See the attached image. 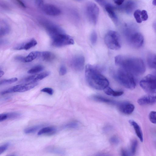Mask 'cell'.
<instances>
[{
  "mask_svg": "<svg viewBox=\"0 0 156 156\" xmlns=\"http://www.w3.org/2000/svg\"><path fill=\"white\" fill-rule=\"evenodd\" d=\"M115 64L130 72L135 76L143 75L146 70L143 60L140 58L119 55L115 58Z\"/></svg>",
  "mask_w": 156,
  "mask_h": 156,
  "instance_id": "6da1fadb",
  "label": "cell"
},
{
  "mask_svg": "<svg viewBox=\"0 0 156 156\" xmlns=\"http://www.w3.org/2000/svg\"><path fill=\"white\" fill-rule=\"evenodd\" d=\"M85 77L89 85L96 90H104L109 86L108 80L98 68L93 65L87 64L86 66Z\"/></svg>",
  "mask_w": 156,
  "mask_h": 156,
  "instance_id": "7a4b0ae2",
  "label": "cell"
},
{
  "mask_svg": "<svg viewBox=\"0 0 156 156\" xmlns=\"http://www.w3.org/2000/svg\"><path fill=\"white\" fill-rule=\"evenodd\" d=\"M135 76L133 74L120 67L114 74L115 79L120 84L125 88L130 89H134L136 85Z\"/></svg>",
  "mask_w": 156,
  "mask_h": 156,
  "instance_id": "3957f363",
  "label": "cell"
},
{
  "mask_svg": "<svg viewBox=\"0 0 156 156\" xmlns=\"http://www.w3.org/2000/svg\"><path fill=\"white\" fill-rule=\"evenodd\" d=\"M126 40L130 45L135 48H139L143 45L144 37L139 32L127 29L125 31Z\"/></svg>",
  "mask_w": 156,
  "mask_h": 156,
  "instance_id": "277c9868",
  "label": "cell"
},
{
  "mask_svg": "<svg viewBox=\"0 0 156 156\" xmlns=\"http://www.w3.org/2000/svg\"><path fill=\"white\" fill-rule=\"evenodd\" d=\"M104 41L107 47L113 50H118L121 47L119 35L116 31L110 30L105 34Z\"/></svg>",
  "mask_w": 156,
  "mask_h": 156,
  "instance_id": "5b68a950",
  "label": "cell"
},
{
  "mask_svg": "<svg viewBox=\"0 0 156 156\" xmlns=\"http://www.w3.org/2000/svg\"><path fill=\"white\" fill-rule=\"evenodd\" d=\"M140 85L147 93L156 91V71L144 76L140 81Z\"/></svg>",
  "mask_w": 156,
  "mask_h": 156,
  "instance_id": "8992f818",
  "label": "cell"
},
{
  "mask_svg": "<svg viewBox=\"0 0 156 156\" xmlns=\"http://www.w3.org/2000/svg\"><path fill=\"white\" fill-rule=\"evenodd\" d=\"M51 39L52 45L56 47L73 44L74 43L73 38L65 32L58 34Z\"/></svg>",
  "mask_w": 156,
  "mask_h": 156,
  "instance_id": "52a82bcc",
  "label": "cell"
},
{
  "mask_svg": "<svg viewBox=\"0 0 156 156\" xmlns=\"http://www.w3.org/2000/svg\"><path fill=\"white\" fill-rule=\"evenodd\" d=\"M85 12L89 21L93 24L98 21L99 10L98 6L94 3L89 2L85 7Z\"/></svg>",
  "mask_w": 156,
  "mask_h": 156,
  "instance_id": "ba28073f",
  "label": "cell"
},
{
  "mask_svg": "<svg viewBox=\"0 0 156 156\" xmlns=\"http://www.w3.org/2000/svg\"><path fill=\"white\" fill-rule=\"evenodd\" d=\"M38 84V83L37 82H30L16 85L2 91L1 94L4 95L12 93L26 91L34 88Z\"/></svg>",
  "mask_w": 156,
  "mask_h": 156,
  "instance_id": "9c48e42d",
  "label": "cell"
},
{
  "mask_svg": "<svg viewBox=\"0 0 156 156\" xmlns=\"http://www.w3.org/2000/svg\"><path fill=\"white\" fill-rule=\"evenodd\" d=\"M43 25L51 38L59 34L65 32L60 27L52 23L45 22L43 23Z\"/></svg>",
  "mask_w": 156,
  "mask_h": 156,
  "instance_id": "30bf717a",
  "label": "cell"
},
{
  "mask_svg": "<svg viewBox=\"0 0 156 156\" xmlns=\"http://www.w3.org/2000/svg\"><path fill=\"white\" fill-rule=\"evenodd\" d=\"M137 103L141 106L153 105L156 103V91L148 93L139 98Z\"/></svg>",
  "mask_w": 156,
  "mask_h": 156,
  "instance_id": "8fae6325",
  "label": "cell"
},
{
  "mask_svg": "<svg viewBox=\"0 0 156 156\" xmlns=\"http://www.w3.org/2000/svg\"><path fill=\"white\" fill-rule=\"evenodd\" d=\"M85 64V58L82 55H77L73 57L71 62V65L74 70L80 71L83 69Z\"/></svg>",
  "mask_w": 156,
  "mask_h": 156,
  "instance_id": "7c38bea8",
  "label": "cell"
},
{
  "mask_svg": "<svg viewBox=\"0 0 156 156\" xmlns=\"http://www.w3.org/2000/svg\"><path fill=\"white\" fill-rule=\"evenodd\" d=\"M116 105L120 112L126 115L131 114L135 109L134 105L128 101L117 102Z\"/></svg>",
  "mask_w": 156,
  "mask_h": 156,
  "instance_id": "4fadbf2b",
  "label": "cell"
},
{
  "mask_svg": "<svg viewBox=\"0 0 156 156\" xmlns=\"http://www.w3.org/2000/svg\"><path fill=\"white\" fill-rule=\"evenodd\" d=\"M41 9L46 14L51 16H58L61 13L59 8L51 4H44Z\"/></svg>",
  "mask_w": 156,
  "mask_h": 156,
  "instance_id": "5bb4252c",
  "label": "cell"
},
{
  "mask_svg": "<svg viewBox=\"0 0 156 156\" xmlns=\"http://www.w3.org/2000/svg\"><path fill=\"white\" fill-rule=\"evenodd\" d=\"M135 4L131 0H127L123 5L118 7L119 9L124 11L127 14H130L133 11L135 7Z\"/></svg>",
  "mask_w": 156,
  "mask_h": 156,
  "instance_id": "9a60e30c",
  "label": "cell"
},
{
  "mask_svg": "<svg viewBox=\"0 0 156 156\" xmlns=\"http://www.w3.org/2000/svg\"><path fill=\"white\" fill-rule=\"evenodd\" d=\"M105 8L109 17L115 24H117L118 18L114 11V7L111 5L108 4L105 5Z\"/></svg>",
  "mask_w": 156,
  "mask_h": 156,
  "instance_id": "2e32d148",
  "label": "cell"
},
{
  "mask_svg": "<svg viewBox=\"0 0 156 156\" xmlns=\"http://www.w3.org/2000/svg\"><path fill=\"white\" fill-rule=\"evenodd\" d=\"M129 122L133 126L137 136L139 139L140 141L143 142V133L140 126L135 121L133 120H129Z\"/></svg>",
  "mask_w": 156,
  "mask_h": 156,
  "instance_id": "e0dca14e",
  "label": "cell"
},
{
  "mask_svg": "<svg viewBox=\"0 0 156 156\" xmlns=\"http://www.w3.org/2000/svg\"><path fill=\"white\" fill-rule=\"evenodd\" d=\"M147 61L150 68L156 70V54L149 53L147 56Z\"/></svg>",
  "mask_w": 156,
  "mask_h": 156,
  "instance_id": "ac0fdd59",
  "label": "cell"
},
{
  "mask_svg": "<svg viewBox=\"0 0 156 156\" xmlns=\"http://www.w3.org/2000/svg\"><path fill=\"white\" fill-rule=\"evenodd\" d=\"M55 57L53 53L49 51L40 52L38 58L43 61L49 62L54 60Z\"/></svg>",
  "mask_w": 156,
  "mask_h": 156,
  "instance_id": "d6986e66",
  "label": "cell"
},
{
  "mask_svg": "<svg viewBox=\"0 0 156 156\" xmlns=\"http://www.w3.org/2000/svg\"><path fill=\"white\" fill-rule=\"evenodd\" d=\"M56 131V128L52 126L46 127L40 129L37 133L38 135H51L55 134Z\"/></svg>",
  "mask_w": 156,
  "mask_h": 156,
  "instance_id": "ffe728a7",
  "label": "cell"
},
{
  "mask_svg": "<svg viewBox=\"0 0 156 156\" xmlns=\"http://www.w3.org/2000/svg\"><path fill=\"white\" fill-rule=\"evenodd\" d=\"M91 98L93 100L96 101L106 103L111 105H116L117 103V102L115 101L108 99L98 95H94Z\"/></svg>",
  "mask_w": 156,
  "mask_h": 156,
  "instance_id": "44dd1931",
  "label": "cell"
},
{
  "mask_svg": "<svg viewBox=\"0 0 156 156\" xmlns=\"http://www.w3.org/2000/svg\"><path fill=\"white\" fill-rule=\"evenodd\" d=\"M10 31L9 25L5 22H2L1 24L0 35L3 36L9 34Z\"/></svg>",
  "mask_w": 156,
  "mask_h": 156,
  "instance_id": "7402d4cb",
  "label": "cell"
},
{
  "mask_svg": "<svg viewBox=\"0 0 156 156\" xmlns=\"http://www.w3.org/2000/svg\"><path fill=\"white\" fill-rule=\"evenodd\" d=\"M104 90L106 94L114 97L120 96L123 94V91H115L109 86L105 89Z\"/></svg>",
  "mask_w": 156,
  "mask_h": 156,
  "instance_id": "603a6c76",
  "label": "cell"
},
{
  "mask_svg": "<svg viewBox=\"0 0 156 156\" xmlns=\"http://www.w3.org/2000/svg\"><path fill=\"white\" fill-rule=\"evenodd\" d=\"M23 50H28L35 46L37 44L36 40L34 38H32L29 41L22 43Z\"/></svg>",
  "mask_w": 156,
  "mask_h": 156,
  "instance_id": "cb8c5ba5",
  "label": "cell"
},
{
  "mask_svg": "<svg viewBox=\"0 0 156 156\" xmlns=\"http://www.w3.org/2000/svg\"><path fill=\"white\" fill-rule=\"evenodd\" d=\"M40 52L38 51H34L31 52L28 55L25 57V62H29L34 60L38 58Z\"/></svg>",
  "mask_w": 156,
  "mask_h": 156,
  "instance_id": "d4e9b609",
  "label": "cell"
},
{
  "mask_svg": "<svg viewBox=\"0 0 156 156\" xmlns=\"http://www.w3.org/2000/svg\"><path fill=\"white\" fill-rule=\"evenodd\" d=\"M42 127L41 125H36L25 129L24 132L26 134H30L37 131Z\"/></svg>",
  "mask_w": 156,
  "mask_h": 156,
  "instance_id": "484cf974",
  "label": "cell"
},
{
  "mask_svg": "<svg viewBox=\"0 0 156 156\" xmlns=\"http://www.w3.org/2000/svg\"><path fill=\"white\" fill-rule=\"evenodd\" d=\"M44 67L41 65L36 66L30 69L27 72L28 73L33 74L38 73L43 70Z\"/></svg>",
  "mask_w": 156,
  "mask_h": 156,
  "instance_id": "4316f807",
  "label": "cell"
},
{
  "mask_svg": "<svg viewBox=\"0 0 156 156\" xmlns=\"http://www.w3.org/2000/svg\"><path fill=\"white\" fill-rule=\"evenodd\" d=\"M50 73L49 72H44L38 74H36L34 80V82H37L45 78L49 75Z\"/></svg>",
  "mask_w": 156,
  "mask_h": 156,
  "instance_id": "83f0119b",
  "label": "cell"
},
{
  "mask_svg": "<svg viewBox=\"0 0 156 156\" xmlns=\"http://www.w3.org/2000/svg\"><path fill=\"white\" fill-rule=\"evenodd\" d=\"M46 151L51 153L56 154H63L64 153V151L62 149L58 148L55 147H48L46 149Z\"/></svg>",
  "mask_w": 156,
  "mask_h": 156,
  "instance_id": "f1b7e54d",
  "label": "cell"
},
{
  "mask_svg": "<svg viewBox=\"0 0 156 156\" xmlns=\"http://www.w3.org/2000/svg\"><path fill=\"white\" fill-rule=\"evenodd\" d=\"M138 145V142L136 139H133L131 142L130 147V153L134 155L136 152Z\"/></svg>",
  "mask_w": 156,
  "mask_h": 156,
  "instance_id": "f546056e",
  "label": "cell"
},
{
  "mask_svg": "<svg viewBox=\"0 0 156 156\" xmlns=\"http://www.w3.org/2000/svg\"><path fill=\"white\" fill-rule=\"evenodd\" d=\"M17 80L18 78L16 77H13L9 79L2 80L0 81V85H1L11 84L15 82Z\"/></svg>",
  "mask_w": 156,
  "mask_h": 156,
  "instance_id": "4dcf8cb0",
  "label": "cell"
},
{
  "mask_svg": "<svg viewBox=\"0 0 156 156\" xmlns=\"http://www.w3.org/2000/svg\"><path fill=\"white\" fill-rule=\"evenodd\" d=\"M79 126V123L76 121H73L69 122L64 126V127L67 129H75Z\"/></svg>",
  "mask_w": 156,
  "mask_h": 156,
  "instance_id": "1f68e13d",
  "label": "cell"
},
{
  "mask_svg": "<svg viewBox=\"0 0 156 156\" xmlns=\"http://www.w3.org/2000/svg\"><path fill=\"white\" fill-rule=\"evenodd\" d=\"M133 15L137 23H140L142 22V20L141 18V11L140 10H136L134 12Z\"/></svg>",
  "mask_w": 156,
  "mask_h": 156,
  "instance_id": "d6a6232c",
  "label": "cell"
},
{
  "mask_svg": "<svg viewBox=\"0 0 156 156\" xmlns=\"http://www.w3.org/2000/svg\"><path fill=\"white\" fill-rule=\"evenodd\" d=\"M7 119H13L17 118L21 116V114L18 112H12L6 113Z\"/></svg>",
  "mask_w": 156,
  "mask_h": 156,
  "instance_id": "836d02e7",
  "label": "cell"
},
{
  "mask_svg": "<svg viewBox=\"0 0 156 156\" xmlns=\"http://www.w3.org/2000/svg\"><path fill=\"white\" fill-rule=\"evenodd\" d=\"M149 119L151 122L156 124V111H151L149 115Z\"/></svg>",
  "mask_w": 156,
  "mask_h": 156,
  "instance_id": "e575fe53",
  "label": "cell"
},
{
  "mask_svg": "<svg viewBox=\"0 0 156 156\" xmlns=\"http://www.w3.org/2000/svg\"><path fill=\"white\" fill-rule=\"evenodd\" d=\"M90 40L91 43L93 45L95 44L97 40V35L96 32L93 31L91 33L90 37Z\"/></svg>",
  "mask_w": 156,
  "mask_h": 156,
  "instance_id": "d590c367",
  "label": "cell"
},
{
  "mask_svg": "<svg viewBox=\"0 0 156 156\" xmlns=\"http://www.w3.org/2000/svg\"><path fill=\"white\" fill-rule=\"evenodd\" d=\"M41 91L45 92L50 95H52L54 93L53 89L50 87H45L42 89L41 90Z\"/></svg>",
  "mask_w": 156,
  "mask_h": 156,
  "instance_id": "8d00e7d4",
  "label": "cell"
},
{
  "mask_svg": "<svg viewBox=\"0 0 156 156\" xmlns=\"http://www.w3.org/2000/svg\"><path fill=\"white\" fill-rule=\"evenodd\" d=\"M9 143H7L1 145L0 147V154H1L8 149Z\"/></svg>",
  "mask_w": 156,
  "mask_h": 156,
  "instance_id": "74e56055",
  "label": "cell"
},
{
  "mask_svg": "<svg viewBox=\"0 0 156 156\" xmlns=\"http://www.w3.org/2000/svg\"><path fill=\"white\" fill-rule=\"evenodd\" d=\"M141 18L142 21L147 20L148 18V16L147 11L143 10L141 11Z\"/></svg>",
  "mask_w": 156,
  "mask_h": 156,
  "instance_id": "f35d334b",
  "label": "cell"
},
{
  "mask_svg": "<svg viewBox=\"0 0 156 156\" xmlns=\"http://www.w3.org/2000/svg\"><path fill=\"white\" fill-rule=\"evenodd\" d=\"M67 72V69L64 65H62L59 69V74L60 75L63 76L65 75Z\"/></svg>",
  "mask_w": 156,
  "mask_h": 156,
  "instance_id": "ab89813d",
  "label": "cell"
},
{
  "mask_svg": "<svg viewBox=\"0 0 156 156\" xmlns=\"http://www.w3.org/2000/svg\"><path fill=\"white\" fill-rule=\"evenodd\" d=\"M110 142L112 144L116 145L119 143V140L116 137L113 136L110 139Z\"/></svg>",
  "mask_w": 156,
  "mask_h": 156,
  "instance_id": "60d3db41",
  "label": "cell"
},
{
  "mask_svg": "<svg viewBox=\"0 0 156 156\" xmlns=\"http://www.w3.org/2000/svg\"><path fill=\"white\" fill-rule=\"evenodd\" d=\"M35 3L37 6L41 8L44 5L43 0H35Z\"/></svg>",
  "mask_w": 156,
  "mask_h": 156,
  "instance_id": "b9f144b4",
  "label": "cell"
},
{
  "mask_svg": "<svg viewBox=\"0 0 156 156\" xmlns=\"http://www.w3.org/2000/svg\"><path fill=\"white\" fill-rule=\"evenodd\" d=\"M25 57L21 55H17L15 57V60L23 62H25Z\"/></svg>",
  "mask_w": 156,
  "mask_h": 156,
  "instance_id": "7bdbcfd3",
  "label": "cell"
},
{
  "mask_svg": "<svg viewBox=\"0 0 156 156\" xmlns=\"http://www.w3.org/2000/svg\"><path fill=\"white\" fill-rule=\"evenodd\" d=\"M7 119L6 113L1 114L0 115V122L3 121Z\"/></svg>",
  "mask_w": 156,
  "mask_h": 156,
  "instance_id": "ee69618b",
  "label": "cell"
},
{
  "mask_svg": "<svg viewBox=\"0 0 156 156\" xmlns=\"http://www.w3.org/2000/svg\"><path fill=\"white\" fill-rule=\"evenodd\" d=\"M121 152L122 156H128L129 155L128 151L125 149H122L121 150Z\"/></svg>",
  "mask_w": 156,
  "mask_h": 156,
  "instance_id": "f6af8a7d",
  "label": "cell"
},
{
  "mask_svg": "<svg viewBox=\"0 0 156 156\" xmlns=\"http://www.w3.org/2000/svg\"><path fill=\"white\" fill-rule=\"evenodd\" d=\"M16 2L21 7L23 8H25L26 6L24 3L21 0H16Z\"/></svg>",
  "mask_w": 156,
  "mask_h": 156,
  "instance_id": "bcb514c9",
  "label": "cell"
},
{
  "mask_svg": "<svg viewBox=\"0 0 156 156\" xmlns=\"http://www.w3.org/2000/svg\"><path fill=\"white\" fill-rule=\"evenodd\" d=\"M124 0H115V3L118 5L120 6L122 5L124 2Z\"/></svg>",
  "mask_w": 156,
  "mask_h": 156,
  "instance_id": "7dc6e473",
  "label": "cell"
},
{
  "mask_svg": "<svg viewBox=\"0 0 156 156\" xmlns=\"http://www.w3.org/2000/svg\"><path fill=\"white\" fill-rule=\"evenodd\" d=\"M96 2L101 5H105V0H95Z\"/></svg>",
  "mask_w": 156,
  "mask_h": 156,
  "instance_id": "c3c4849f",
  "label": "cell"
},
{
  "mask_svg": "<svg viewBox=\"0 0 156 156\" xmlns=\"http://www.w3.org/2000/svg\"><path fill=\"white\" fill-rule=\"evenodd\" d=\"M153 27L156 33V20L154 21L153 24Z\"/></svg>",
  "mask_w": 156,
  "mask_h": 156,
  "instance_id": "681fc988",
  "label": "cell"
},
{
  "mask_svg": "<svg viewBox=\"0 0 156 156\" xmlns=\"http://www.w3.org/2000/svg\"><path fill=\"white\" fill-rule=\"evenodd\" d=\"M4 74V72L1 70L0 71V77H1Z\"/></svg>",
  "mask_w": 156,
  "mask_h": 156,
  "instance_id": "f907efd6",
  "label": "cell"
},
{
  "mask_svg": "<svg viewBox=\"0 0 156 156\" xmlns=\"http://www.w3.org/2000/svg\"><path fill=\"white\" fill-rule=\"evenodd\" d=\"M152 4L154 5H156V0H153Z\"/></svg>",
  "mask_w": 156,
  "mask_h": 156,
  "instance_id": "816d5d0a",
  "label": "cell"
},
{
  "mask_svg": "<svg viewBox=\"0 0 156 156\" xmlns=\"http://www.w3.org/2000/svg\"><path fill=\"white\" fill-rule=\"evenodd\" d=\"M76 0L78 1H82V0Z\"/></svg>",
  "mask_w": 156,
  "mask_h": 156,
  "instance_id": "f5cc1de1",
  "label": "cell"
},
{
  "mask_svg": "<svg viewBox=\"0 0 156 156\" xmlns=\"http://www.w3.org/2000/svg\"></svg>",
  "mask_w": 156,
  "mask_h": 156,
  "instance_id": "db71d44e",
  "label": "cell"
}]
</instances>
